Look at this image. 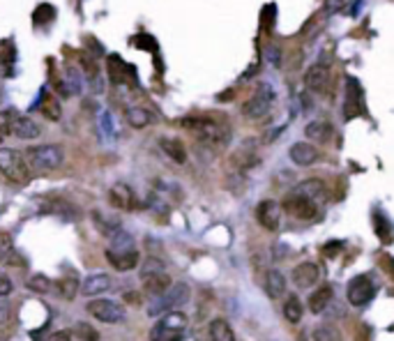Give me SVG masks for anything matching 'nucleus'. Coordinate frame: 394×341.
<instances>
[{"instance_id":"1","label":"nucleus","mask_w":394,"mask_h":341,"mask_svg":"<svg viewBox=\"0 0 394 341\" xmlns=\"http://www.w3.org/2000/svg\"><path fill=\"white\" fill-rule=\"evenodd\" d=\"M182 127L189 129L196 139L201 143H206V146H212V148H221L226 146L228 139H231V129L224 127L221 122L212 120V118H185V120L180 122Z\"/></svg>"},{"instance_id":"2","label":"nucleus","mask_w":394,"mask_h":341,"mask_svg":"<svg viewBox=\"0 0 394 341\" xmlns=\"http://www.w3.org/2000/svg\"><path fill=\"white\" fill-rule=\"evenodd\" d=\"M274 102H277V95H274V88L270 83H259L254 88V93L249 95V100L242 104V116L249 118V120H261L272 111Z\"/></svg>"},{"instance_id":"3","label":"nucleus","mask_w":394,"mask_h":341,"mask_svg":"<svg viewBox=\"0 0 394 341\" xmlns=\"http://www.w3.org/2000/svg\"><path fill=\"white\" fill-rule=\"evenodd\" d=\"M189 295H192V291H189L187 284H173L162 298H155L153 302H150L148 314L150 316H162V314H168V311H178L182 305L189 302Z\"/></svg>"},{"instance_id":"4","label":"nucleus","mask_w":394,"mask_h":341,"mask_svg":"<svg viewBox=\"0 0 394 341\" xmlns=\"http://www.w3.org/2000/svg\"><path fill=\"white\" fill-rule=\"evenodd\" d=\"M187 327V316L182 311H168L150 330V341H180Z\"/></svg>"},{"instance_id":"5","label":"nucleus","mask_w":394,"mask_h":341,"mask_svg":"<svg viewBox=\"0 0 394 341\" xmlns=\"http://www.w3.org/2000/svg\"><path fill=\"white\" fill-rule=\"evenodd\" d=\"M0 173L12 182H25L30 178V166L25 155L12 148H0Z\"/></svg>"},{"instance_id":"6","label":"nucleus","mask_w":394,"mask_h":341,"mask_svg":"<svg viewBox=\"0 0 394 341\" xmlns=\"http://www.w3.org/2000/svg\"><path fill=\"white\" fill-rule=\"evenodd\" d=\"M281 208H284V212H288L298 221H311L318 217V206L309 199V196L298 192V189H293V192L286 196L284 203H281Z\"/></svg>"},{"instance_id":"7","label":"nucleus","mask_w":394,"mask_h":341,"mask_svg":"<svg viewBox=\"0 0 394 341\" xmlns=\"http://www.w3.org/2000/svg\"><path fill=\"white\" fill-rule=\"evenodd\" d=\"M25 160H28V166L30 168H37V170H51V168H58L65 160L63 155V148L61 146H35V148H28L25 153Z\"/></svg>"},{"instance_id":"8","label":"nucleus","mask_w":394,"mask_h":341,"mask_svg":"<svg viewBox=\"0 0 394 341\" xmlns=\"http://www.w3.org/2000/svg\"><path fill=\"white\" fill-rule=\"evenodd\" d=\"M373 295H376V284H373L371 277H366V274H358V277H353L351 281H348L346 298L353 307L369 305L373 300Z\"/></svg>"},{"instance_id":"9","label":"nucleus","mask_w":394,"mask_h":341,"mask_svg":"<svg viewBox=\"0 0 394 341\" xmlns=\"http://www.w3.org/2000/svg\"><path fill=\"white\" fill-rule=\"evenodd\" d=\"M85 309L102 323H122L124 320V307L113 302V300H88Z\"/></svg>"},{"instance_id":"10","label":"nucleus","mask_w":394,"mask_h":341,"mask_svg":"<svg viewBox=\"0 0 394 341\" xmlns=\"http://www.w3.org/2000/svg\"><path fill=\"white\" fill-rule=\"evenodd\" d=\"M281 214H284V208L277 201H261L259 208H256V221L265 228V231H277L281 224Z\"/></svg>"},{"instance_id":"11","label":"nucleus","mask_w":394,"mask_h":341,"mask_svg":"<svg viewBox=\"0 0 394 341\" xmlns=\"http://www.w3.org/2000/svg\"><path fill=\"white\" fill-rule=\"evenodd\" d=\"M305 85L311 93H327V88H330V67H327V63L311 65L305 74Z\"/></svg>"},{"instance_id":"12","label":"nucleus","mask_w":394,"mask_h":341,"mask_svg":"<svg viewBox=\"0 0 394 341\" xmlns=\"http://www.w3.org/2000/svg\"><path fill=\"white\" fill-rule=\"evenodd\" d=\"M288 157H291V162L295 164V166H311V164L318 162L320 153L314 143L298 141V143H293L291 150H288Z\"/></svg>"},{"instance_id":"13","label":"nucleus","mask_w":394,"mask_h":341,"mask_svg":"<svg viewBox=\"0 0 394 341\" xmlns=\"http://www.w3.org/2000/svg\"><path fill=\"white\" fill-rule=\"evenodd\" d=\"M109 201H111V206L118 208V210H134L136 208V196H134V192H131V187L124 185V182H116V185L109 189Z\"/></svg>"},{"instance_id":"14","label":"nucleus","mask_w":394,"mask_h":341,"mask_svg":"<svg viewBox=\"0 0 394 341\" xmlns=\"http://www.w3.org/2000/svg\"><path fill=\"white\" fill-rule=\"evenodd\" d=\"M291 277H293V284L298 288H311L318 281L320 270L316 263H300L293 267Z\"/></svg>"},{"instance_id":"15","label":"nucleus","mask_w":394,"mask_h":341,"mask_svg":"<svg viewBox=\"0 0 394 341\" xmlns=\"http://www.w3.org/2000/svg\"><path fill=\"white\" fill-rule=\"evenodd\" d=\"M107 258L109 263L116 267V270L120 272H129L134 270L136 265H139V252L136 249H131V252H111V249H107Z\"/></svg>"},{"instance_id":"16","label":"nucleus","mask_w":394,"mask_h":341,"mask_svg":"<svg viewBox=\"0 0 394 341\" xmlns=\"http://www.w3.org/2000/svg\"><path fill=\"white\" fill-rule=\"evenodd\" d=\"M143 291H146L150 298H162L164 293L168 291L171 286H173V281L166 272H160V274H150V277H143Z\"/></svg>"},{"instance_id":"17","label":"nucleus","mask_w":394,"mask_h":341,"mask_svg":"<svg viewBox=\"0 0 394 341\" xmlns=\"http://www.w3.org/2000/svg\"><path fill=\"white\" fill-rule=\"evenodd\" d=\"M263 288H265V295L272 300H279L286 295V277L279 270H267L265 279H263Z\"/></svg>"},{"instance_id":"18","label":"nucleus","mask_w":394,"mask_h":341,"mask_svg":"<svg viewBox=\"0 0 394 341\" xmlns=\"http://www.w3.org/2000/svg\"><path fill=\"white\" fill-rule=\"evenodd\" d=\"M109 288H111V277L107 272H97V274L85 277V281L81 284V293L85 295V298H93V295L107 293Z\"/></svg>"},{"instance_id":"19","label":"nucleus","mask_w":394,"mask_h":341,"mask_svg":"<svg viewBox=\"0 0 394 341\" xmlns=\"http://www.w3.org/2000/svg\"><path fill=\"white\" fill-rule=\"evenodd\" d=\"M12 134H14L17 139H21V141H32V139H37V136L42 134V129H39V124L35 120H30V118L17 116L14 124H12Z\"/></svg>"},{"instance_id":"20","label":"nucleus","mask_w":394,"mask_h":341,"mask_svg":"<svg viewBox=\"0 0 394 341\" xmlns=\"http://www.w3.org/2000/svg\"><path fill=\"white\" fill-rule=\"evenodd\" d=\"M295 189L302 192L305 196H309V199L316 203V206H323V203L327 201V187H325V182L318 180V178H309V180L300 182V185L295 187Z\"/></svg>"},{"instance_id":"21","label":"nucleus","mask_w":394,"mask_h":341,"mask_svg":"<svg viewBox=\"0 0 394 341\" xmlns=\"http://www.w3.org/2000/svg\"><path fill=\"white\" fill-rule=\"evenodd\" d=\"M305 134L314 143H327L332 139V124L327 120H311L305 127Z\"/></svg>"},{"instance_id":"22","label":"nucleus","mask_w":394,"mask_h":341,"mask_svg":"<svg viewBox=\"0 0 394 341\" xmlns=\"http://www.w3.org/2000/svg\"><path fill=\"white\" fill-rule=\"evenodd\" d=\"M330 302H332V286H327V284L316 288V291L309 295V309H311V314H323Z\"/></svg>"},{"instance_id":"23","label":"nucleus","mask_w":394,"mask_h":341,"mask_svg":"<svg viewBox=\"0 0 394 341\" xmlns=\"http://www.w3.org/2000/svg\"><path fill=\"white\" fill-rule=\"evenodd\" d=\"M210 332V341H235V332L233 327L228 325V320L224 318H215L208 327Z\"/></svg>"},{"instance_id":"24","label":"nucleus","mask_w":394,"mask_h":341,"mask_svg":"<svg viewBox=\"0 0 394 341\" xmlns=\"http://www.w3.org/2000/svg\"><path fill=\"white\" fill-rule=\"evenodd\" d=\"M109 249L111 252H131L134 249V238L124 231V228H118V231L109 233Z\"/></svg>"},{"instance_id":"25","label":"nucleus","mask_w":394,"mask_h":341,"mask_svg":"<svg viewBox=\"0 0 394 341\" xmlns=\"http://www.w3.org/2000/svg\"><path fill=\"white\" fill-rule=\"evenodd\" d=\"M284 318L288 320V323H300L302 316H305V305H302V300L298 298V295H288V298L284 300Z\"/></svg>"},{"instance_id":"26","label":"nucleus","mask_w":394,"mask_h":341,"mask_svg":"<svg viewBox=\"0 0 394 341\" xmlns=\"http://www.w3.org/2000/svg\"><path fill=\"white\" fill-rule=\"evenodd\" d=\"M124 118H127V122L134 129H143V127H148V124L153 122V116H150V111L143 109V107H129L127 111H124Z\"/></svg>"},{"instance_id":"27","label":"nucleus","mask_w":394,"mask_h":341,"mask_svg":"<svg viewBox=\"0 0 394 341\" xmlns=\"http://www.w3.org/2000/svg\"><path fill=\"white\" fill-rule=\"evenodd\" d=\"M160 146L175 164H185L187 162V150H185V146H182V141H178V139H162Z\"/></svg>"},{"instance_id":"28","label":"nucleus","mask_w":394,"mask_h":341,"mask_svg":"<svg viewBox=\"0 0 394 341\" xmlns=\"http://www.w3.org/2000/svg\"><path fill=\"white\" fill-rule=\"evenodd\" d=\"M56 288H58V295H61L63 300H74L81 284H78V279L74 277V274H67V277H61L56 281Z\"/></svg>"},{"instance_id":"29","label":"nucleus","mask_w":394,"mask_h":341,"mask_svg":"<svg viewBox=\"0 0 394 341\" xmlns=\"http://www.w3.org/2000/svg\"><path fill=\"white\" fill-rule=\"evenodd\" d=\"M311 337H314V341H341L339 330L334 325H330V323L318 325L316 330L311 332Z\"/></svg>"},{"instance_id":"30","label":"nucleus","mask_w":394,"mask_h":341,"mask_svg":"<svg viewBox=\"0 0 394 341\" xmlns=\"http://www.w3.org/2000/svg\"><path fill=\"white\" fill-rule=\"evenodd\" d=\"M30 288V291L35 293H49L51 288H54V284H51L49 277H44V274H32V277L28 279V284H25Z\"/></svg>"},{"instance_id":"31","label":"nucleus","mask_w":394,"mask_h":341,"mask_svg":"<svg viewBox=\"0 0 394 341\" xmlns=\"http://www.w3.org/2000/svg\"><path fill=\"white\" fill-rule=\"evenodd\" d=\"M74 334L83 341H100V332H97L90 323H76L74 325Z\"/></svg>"},{"instance_id":"32","label":"nucleus","mask_w":394,"mask_h":341,"mask_svg":"<svg viewBox=\"0 0 394 341\" xmlns=\"http://www.w3.org/2000/svg\"><path fill=\"white\" fill-rule=\"evenodd\" d=\"M14 247L8 235H0V263H14Z\"/></svg>"},{"instance_id":"33","label":"nucleus","mask_w":394,"mask_h":341,"mask_svg":"<svg viewBox=\"0 0 394 341\" xmlns=\"http://www.w3.org/2000/svg\"><path fill=\"white\" fill-rule=\"evenodd\" d=\"M160 272H166L164 270V263L160 258H146V263H143V267H141V279L143 277H150V274H160Z\"/></svg>"},{"instance_id":"34","label":"nucleus","mask_w":394,"mask_h":341,"mask_svg":"<svg viewBox=\"0 0 394 341\" xmlns=\"http://www.w3.org/2000/svg\"><path fill=\"white\" fill-rule=\"evenodd\" d=\"M14 113L12 111H0V136L12 132V124H14Z\"/></svg>"},{"instance_id":"35","label":"nucleus","mask_w":394,"mask_h":341,"mask_svg":"<svg viewBox=\"0 0 394 341\" xmlns=\"http://www.w3.org/2000/svg\"><path fill=\"white\" fill-rule=\"evenodd\" d=\"M44 116H47L49 120H58V118H61V104L56 100H47L44 102Z\"/></svg>"},{"instance_id":"36","label":"nucleus","mask_w":394,"mask_h":341,"mask_svg":"<svg viewBox=\"0 0 394 341\" xmlns=\"http://www.w3.org/2000/svg\"><path fill=\"white\" fill-rule=\"evenodd\" d=\"M12 323V307L8 302H0V330H8Z\"/></svg>"},{"instance_id":"37","label":"nucleus","mask_w":394,"mask_h":341,"mask_svg":"<svg viewBox=\"0 0 394 341\" xmlns=\"http://www.w3.org/2000/svg\"><path fill=\"white\" fill-rule=\"evenodd\" d=\"M54 14H56V10L51 8V5H39L37 12H35V21L37 23H44L47 19H54Z\"/></svg>"},{"instance_id":"38","label":"nucleus","mask_w":394,"mask_h":341,"mask_svg":"<svg viewBox=\"0 0 394 341\" xmlns=\"http://www.w3.org/2000/svg\"><path fill=\"white\" fill-rule=\"evenodd\" d=\"M10 291H12V281H10V277L5 272H0V300L5 298V295H10Z\"/></svg>"},{"instance_id":"39","label":"nucleus","mask_w":394,"mask_h":341,"mask_svg":"<svg viewBox=\"0 0 394 341\" xmlns=\"http://www.w3.org/2000/svg\"><path fill=\"white\" fill-rule=\"evenodd\" d=\"M49 341H72V334L67 330H61V332H54L49 337Z\"/></svg>"},{"instance_id":"40","label":"nucleus","mask_w":394,"mask_h":341,"mask_svg":"<svg viewBox=\"0 0 394 341\" xmlns=\"http://www.w3.org/2000/svg\"><path fill=\"white\" fill-rule=\"evenodd\" d=\"M0 141H3V136H0Z\"/></svg>"}]
</instances>
